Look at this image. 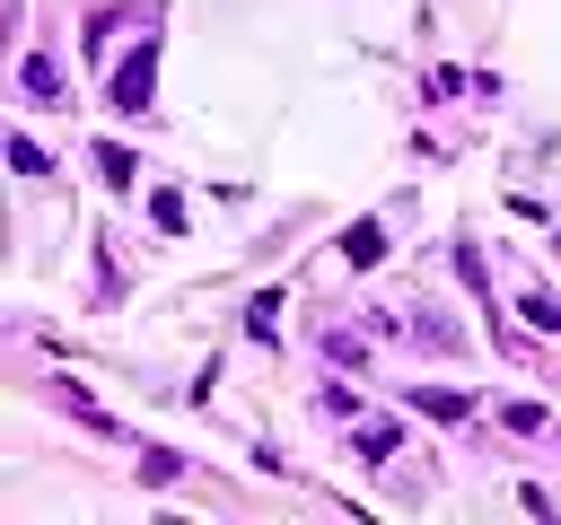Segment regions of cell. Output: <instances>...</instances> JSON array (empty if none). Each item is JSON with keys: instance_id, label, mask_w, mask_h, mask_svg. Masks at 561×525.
<instances>
[{"instance_id": "7a4b0ae2", "label": "cell", "mask_w": 561, "mask_h": 525, "mask_svg": "<svg viewBox=\"0 0 561 525\" xmlns=\"http://www.w3.org/2000/svg\"><path fill=\"white\" fill-rule=\"evenodd\" d=\"M18 79H26V96H61V61H53V52H26Z\"/></svg>"}, {"instance_id": "6da1fadb", "label": "cell", "mask_w": 561, "mask_h": 525, "mask_svg": "<svg viewBox=\"0 0 561 525\" xmlns=\"http://www.w3.org/2000/svg\"><path fill=\"white\" fill-rule=\"evenodd\" d=\"M149 61H158V44L140 35V52L114 70V114H140V105H149Z\"/></svg>"}, {"instance_id": "3957f363", "label": "cell", "mask_w": 561, "mask_h": 525, "mask_svg": "<svg viewBox=\"0 0 561 525\" xmlns=\"http://www.w3.org/2000/svg\"><path fill=\"white\" fill-rule=\"evenodd\" d=\"M377 254H386V236H377V219H359V228L342 236V262H359V271H368Z\"/></svg>"}]
</instances>
